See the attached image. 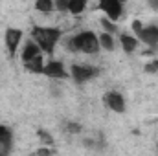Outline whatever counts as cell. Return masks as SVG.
<instances>
[{
	"instance_id": "ffe728a7",
	"label": "cell",
	"mask_w": 158,
	"mask_h": 156,
	"mask_svg": "<svg viewBox=\"0 0 158 156\" xmlns=\"http://www.w3.org/2000/svg\"><path fill=\"white\" fill-rule=\"evenodd\" d=\"M66 130L72 134H77V132H81V125L79 123H66Z\"/></svg>"
},
{
	"instance_id": "d4e9b609",
	"label": "cell",
	"mask_w": 158,
	"mask_h": 156,
	"mask_svg": "<svg viewBox=\"0 0 158 156\" xmlns=\"http://www.w3.org/2000/svg\"><path fill=\"white\" fill-rule=\"evenodd\" d=\"M156 149H158V147H156Z\"/></svg>"
},
{
	"instance_id": "cb8c5ba5",
	"label": "cell",
	"mask_w": 158,
	"mask_h": 156,
	"mask_svg": "<svg viewBox=\"0 0 158 156\" xmlns=\"http://www.w3.org/2000/svg\"><path fill=\"white\" fill-rule=\"evenodd\" d=\"M121 2H125V0H121Z\"/></svg>"
},
{
	"instance_id": "6da1fadb",
	"label": "cell",
	"mask_w": 158,
	"mask_h": 156,
	"mask_svg": "<svg viewBox=\"0 0 158 156\" xmlns=\"http://www.w3.org/2000/svg\"><path fill=\"white\" fill-rule=\"evenodd\" d=\"M66 48L72 51H83V53H98L99 51V39L94 31H81L77 35L70 37L66 42Z\"/></svg>"
},
{
	"instance_id": "30bf717a",
	"label": "cell",
	"mask_w": 158,
	"mask_h": 156,
	"mask_svg": "<svg viewBox=\"0 0 158 156\" xmlns=\"http://www.w3.org/2000/svg\"><path fill=\"white\" fill-rule=\"evenodd\" d=\"M40 51H42V50H40V46L35 40H28L26 46H24V50H22V53H20V57H22L24 63H28V61L35 59L37 55H40Z\"/></svg>"
},
{
	"instance_id": "277c9868",
	"label": "cell",
	"mask_w": 158,
	"mask_h": 156,
	"mask_svg": "<svg viewBox=\"0 0 158 156\" xmlns=\"http://www.w3.org/2000/svg\"><path fill=\"white\" fill-rule=\"evenodd\" d=\"M72 79L79 83V84H83V83H86L88 79L96 77L98 74H99V70L96 68V66H79V64H74L72 66Z\"/></svg>"
},
{
	"instance_id": "603a6c76",
	"label": "cell",
	"mask_w": 158,
	"mask_h": 156,
	"mask_svg": "<svg viewBox=\"0 0 158 156\" xmlns=\"http://www.w3.org/2000/svg\"><path fill=\"white\" fill-rule=\"evenodd\" d=\"M149 6H151L155 11H158V0H149Z\"/></svg>"
},
{
	"instance_id": "44dd1931",
	"label": "cell",
	"mask_w": 158,
	"mask_h": 156,
	"mask_svg": "<svg viewBox=\"0 0 158 156\" xmlns=\"http://www.w3.org/2000/svg\"><path fill=\"white\" fill-rule=\"evenodd\" d=\"M142 28H143V26H142V22H140V20H134V22H132V30H134V33H138Z\"/></svg>"
},
{
	"instance_id": "d6986e66",
	"label": "cell",
	"mask_w": 158,
	"mask_h": 156,
	"mask_svg": "<svg viewBox=\"0 0 158 156\" xmlns=\"http://www.w3.org/2000/svg\"><path fill=\"white\" fill-rule=\"evenodd\" d=\"M145 72H147V74H155V72H158V61L156 59L145 64Z\"/></svg>"
},
{
	"instance_id": "2e32d148",
	"label": "cell",
	"mask_w": 158,
	"mask_h": 156,
	"mask_svg": "<svg viewBox=\"0 0 158 156\" xmlns=\"http://www.w3.org/2000/svg\"><path fill=\"white\" fill-rule=\"evenodd\" d=\"M37 134H39V138H40V142H42V143H46V145H52V143H53V138H52L46 130H42V129H40Z\"/></svg>"
},
{
	"instance_id": "7a4b0ae2",
	"label": "cell",
	"mask_w": 158,
	"mask_h": 156,
	"mask_svg": "<svg viewBox=\"0 0 158 156\" xmlns=\"http://www.w3.org/2000/svg\"><path fill=\"white\" fill-rule=\"evenodd\" d=\"M61 30H57V28H42V26H35L33 30H31V37L33 40L37 42L40 46V50L42 51H46V53H52L53 50H55V46H57V42L61 39Z\"/></svg>"
},
{
	"instance_id": "7c38bea8",
	"label": "cell",
	"mask_w": 158,
	"mask_h": 156,
	"mask_svg": "<svg viewBox=\"0 0 158 156\" xmlns=\"http://www.w3.org/2000/svg\"><path fill=\"white\" fill-rule=\"evenodd\" d=\"M24 68H26L28 72H31V74H42V70H44V63H42V55H37L35 59H31V61H28V63H24Z\"/></svg>"
},
{
	"instance_id": "ba28073f",
	"label": "cell",
	"mask_w": 158,
	"mask_h": 156,
	"mask_svg": "<svg viewBox=\"0 0 158 156\" xmlns=\"http://www.w3.org/2000/svg\"><path fill=\"white\" fill-rule=\"evenodd\" d=\"M42 74H44V76H48V77H52V79H66V77H68V74H66L64 66H63L59 61H50L48 64H44Z\"/></svg>"
},
{
	"instance_id": "4fadbf2b",
	"label": "cell",
	"mask_w": 158,
	"mask_h": 156,
	"mask_svg": "<svg viewBox=\"0 0 158 156\" xmlns=\"http://www.w3.org/2000/svg\"><path fill=\"white\" fill-rule=\"evenodd\" d=\"M99 46L103 48V50H107V51H112L114 50V39H112V33H101L99 37Z\"/></svg>"
},
{
	"instance_id": "e0dca14e",
	"label": "cell",
	"mask_w": 158,
	"mask_h": 156,
	"mask_svg": "<svg viewBox=\"0 0 158 156\" xmlns=\"http://www.w3.org/2000/svg\"><path fill=\"white\" fill-rule=\"evenodd\" d=\"M101 26L105 28V31H107V33H114V31H116V26L112 24V20H110V18H103V20H101Z\"/></svg>"
},
{
	"instance_id": "ac0fdd59",
	"label": "cell",
	"mask_w": 158,
	"mask_h": 156,
	"mask_svg": "<svg viewBox=\"0 0 158 156\" xmlns=\"http://www.w3.org/2000/svg\"><path fill=\"white\" fill-rule=\"evenodd\" d=\"M53 4H55V9L57 11H68L70 0H53Z\"/></svg>"
},
{
	"instance_id": "52a82bcc",
	"label": "cell",
	"mask_w": 158,
	"mask_h": 156,
	"mask_svg": "<svg viewBox=\"0 0 158 156\" xmlns=\"http://www.w3.org/2000/svg\"><path fill=\"white\" fill-rule=\"evenodd\" d=\"M138 39L142 42H145L147 46H151L153 50L156 48L158 44V26H147V28H142L138 33Z\"/></svg>"
},
{
	"instance_id": "5b68a950",
	"label": "cell",
	"mask_w": 158,
	"mask_h": 156,
	"mask_svg": "<svg viewBox=\"0 0 158 156\" xmlns=\"http://www.w3.org/2000/svg\"><path fill=\"white\" fill-rule=\"evenodd\" d=\"M99 9L107 15V18L114 22L121 17L123 6H121V0H99Z\"/></svg>"
},
{
	"instance_id": "8fae6325",
	"label": "cell",
	"mask_w": 158,
	"mask_h": 156,
	"mask_svg": "<svg viewBox=\"0 0 158 156\" xmlns=\"http://www.w3.org/2000/svg\"><path fill=\"white\" fill-rule=\"evenodd\" d=\"M119 42H121V48L125 53H132L138 46V39H134L132 35H125V33L119 37Z\"/></svg>"
},
{
	"instance_id": "9a60e30c",
	"label": "cell",
	"mask_w": 158,
	"mask_h": 156,
	"mask_svg": "<svg viewBox=\"0 0 158 156\" xmlns=\"http://www.w3.org/2000/svg\"><path fill=\"white\" fill-rule=\"evenodd\" d=\"M53 7H55L53 0H37V2H35V9H37L39 13H52Z\"/></svg>"
},
{
	"instance_id": "3957f363",
	"label": "cell",
	"mask_w": 158,
	"mask_h": 156,
	"mask_svg": "<svg viewBox=\"0 0 158 156\" xmlns=\"http://www.w3.org/2000/svg\"><path fill=\"white\" fill-rule=\"evenodd\" d=\"M103 103H105V107H109L110 110H114V112H118V114H123L125 109H127L125 97H123L119 92H116V90L107 92V94L103 96Z\"/></svg>"
},
{
	"instance_id": "7402d4cb",
	"label": "cell",
	"mask_w": 158,
	"mask_h": 156,
	"mask_svg": "<svg viewBox=\"0 0 158 156\" xmlns=\"http://www.w3.org/2000/svg\"><path fill=\"white\" fill-rule=\"evenodd\" d=\"M53 153H55L53 149H39L37 151V154H53Z\"/></svg>"
},
{
	"instance_id": "5bb4252c",
	"label": "cell",
	"mask_w": 158,
	"mask_h": 156,
	"mask_svg": "<svg viewBox=\"0 0 158 156\" xmlns=\"http://www.w3.org/2000/svg\"><path fill=\"white\" fill-rule=\"evenodd\" d=\"M86 9V0H70L68 4V11L72 15H81Z\"/></svg>"
},
{
	"instance_id": "8992f818",
	"label": "cell",
	"mask_w": 158,
	"mask_h": 156,
	"mask_svg": "<svg viewBox=\"0 0 158 156\" xmlns=\"http://www.w3.org/2000/svg\"><path fill=\"white\" fill-rule=\"evenodd\" d=\"M4 40H6V46H7V51L9 55L13 57L17 53V48L22 40V31L20 30H15V28H7L6 30V35H4Z\"/></svg>"
},
{
	"instance_id": "9c48e42d",
	"label": "cell",
	"mask_w": 158,
	"mask_h": 156,
	"mask_svg": "<svg viewBox=\"0 0 158 156\" xmlns=\"http://www.w3.org/2000/svg\"><path fill=\"white\" fill-rule=\"evenodd\" d=\"M13 145V132L9 130V127L0 125V154H7L11 151Z\"/></svg>"
}]
</instances>
